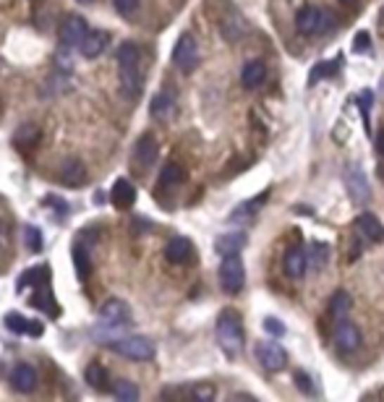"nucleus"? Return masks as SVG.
I'll use <instances>...</instances> for the list:
<instances>
[{
  "label": "nucleus",
  "instance_id": "nucleus-2",
  "mask_svg": "<svg viewBox=\"0 0 384 402\" xmlns=\"http://www.w3.org/2000/svg\"><path fill=\"white\" fill-rule=\"evenodd\" d=\"M110 350L118 353V356L128 358V361H136V363H144V361H152L155 358V342L149 337H141V335H131V337H115L110 342Z\"/></svg>",
  "mask_w": 384,
  "mask_h": 402
},
{
  "label": "nucleus",
  "instance_id": "nucleus-31",
  "mask_svg": "<svg viewBox=\"0 0 384 402\" xmlns=\"http://www.w3.org/2000/svg\"><path fill=\"white\" fill-rule=\"evenodd\" d=\"M371 102H374V94H371V91H364V94H358V108H361V118H364L366 136L371 134V115H369V110H371Z\"/></svg>",
  "mask_w": 384,
  "mask_h": 402
},
{
  "label": "nucleus",
  "instance_id": "nucleus-17",
  "mask_svg": "<svg viewBox=\"0 0 384 402\" xmlns=\"http://www.w3.org/2000/svg\"><path fill=\"white\" fill-rule=\"evenodd\" d=\"M283 266L285 272H288V277H293V280H301L303 274H306V251H303L301 246H293L288 254H285L283 259Z\"/></svg>",
  "mask_w": 384,
  "mask_h": 402
},
{
  "label": "nucleus",
  "instance_id": "nucleus-40",
  "mask_svg": "<svg viewBox=\"0 0 384 402\" xmlns=\"http://www.w3.org/2000/svg\"><path fill=\"white\" fill-rule=\"evenodd\" d=\"M379 34L384 37V11H382V13H379Z\"/></svg>",
  "mask_w": 384,
  "mask_h": 402
},
{
  "label": "nucleus",
  "instance_id": "nucleus-32",
  "mask_svg": "<svg viewBox=\"0 0 384 402\" xmlns=\"http://www.w3.org/2000/svg\"><path fill=\"white\" fill-rule=\"evenodd\" d=\"M139 3L141 0H113V6H115V11H118L120 16H134L139 11Z\"/></svg>",
  "mask_w": 384,
  "mask_h": 402
},
{
  "label": "nucleus",
  "instance_id": "nucleus-38",
  "mask_svg": "<svg viewBox=\"0 0 384 402\" xmlns=\"http://www.w3.org/2000/svg\"><path fill=\"white\" fill-rule=\"evenodd\" d=\"M11 246V238H8V225L0 222V251H8Z\"/></svg>",
  "mask_w": 384,
  "mask_h": 402
},
{
  "label": "nucleus",
  "instance_id": "nucleus-26",
  "mask_svg": "<svg viewBox=\"0 0 384 402\" xmlns=\"http://www.w3.org/2000/svg\"><path fill=\"white\" fill-rule=\"evenodd\" d=\"M84 379H87V384H89L91 389H97V392L108 389V371H105L100 363H89V365H87V371H84Z\"/></svg>",
  "mask_w": 384,
  "mask_h": 402
},
{
  "label": "nucleus",
  "instance_id": "nucleus-11",
  "mask_svg": "<svg viewBox=\"0 0 384 402\" xmlns=\"http://www.w3.org/2000/svg\"><path fill=\"white\" fill-rule=\"evenodd\" d=\"M87 32H89L87 18L79 16V13H71V16H65L63 27H60V42H63L65 47H76Z\"/></svg>",
  "mask_w": 384,
  "mask_h": 402
},
{
  "label": "nucleus",
  "instance_id": "nucleus-16",
  "mask_svg": "<svg viewBox=\"0 0 384 402\" xmlns=\"http://www.w3.org/2000/svg\"><path fill=\"white\" fill-rule=\"evenodd\" d=\"M248 246V238L246 233H225L215 240V251L219 256H230V254H241L243 248Z\"/></svg>",
  "mask_w": 384,
  "mask_h": 402
},
{
  "label": "nucleus",
  "instance_id": "nucleus-13",
  "mask_svg": "<svg viewBox=\"0 0 384 402\" xmlns=\"http://www.w3.org/2000/svg\"><path fill=\"white\" fill-rule=\"evenodd\" d=\"M37 382H39V376H37L34 365L29 363H18L13 371H11V387L21 394H29L37 389Z\"/></svg>",
  "mask_w": 384,
  "mask_h": 402
},
{
  "label": "nucleus",
  "instance_id": "nucleus-14",
  "mask_svg": "<svg viewBox=\"0 0 384 402\" xmlns=\"http://www.w3.org/2000/svg\"><path fill=\"white\" fill-rule=\"evenodd\" d=\"M110 201H113L118 209H128V207H134V201H136V188H134V183L128 181V178H118V181L113 183Z\"/></svg>",
  "mask_w": 384,
  "mask_h": 402
},
{
  "label": "nucleus",
  "instance_id": "nucleus-1",
  "mask_svg": "<svg viewBox=\"0 0 384 402\" xmlns=\"http://www.w3.org/2000/svg\"><path fill=\"white\" fill-rule=\"evenodd\" d=\"M215 335H217V345L225 356H241V350H243V324H241L236 311H222L219 313Z\"/></svg>",
  "mask_w": 384,
  "mask_h": 402
},
{
  "label": "nucleus",
  "instance_id": "nucleus-24",
  "mask_svg": "<svg viewBox=\"0 0 384 402\" xmlns=\"http://www.w3.org/2000/svg\"><path fill=\"white\" fill-rule=\"evenodd\" d=\"M173 110H175V100L170 94H157L152 100V118L155 120H170L173 118Z\"/></svg>",
  "mask_w": 384,
  "mask_h": 402
},
{
  "label": "nucleus",
  "instance_id": "nucleus-27",
  "mask_svg": "<svg viewBox=\"0 0 384 402\" xmlns=\"http://www.w3.org/2000/svg\"><path fill=\"white\" fill-rule=\"evenodd\" d=\"M42 138V131L34 126V123H27V126H21L16 131V144L24 146V149H32V146H37V141Z\"/></svg>",
  "mask_w": 384,
  "mask_h": 402
},
{
  "label": "nucleus",
  "instance_id": "nucleus-28",
  "mask_svg": "<svg viewBox=\"0 0 384 402\" xmlns=\"http://www.w3.org/2000/svg\"><path fill=\"white\" fill-rule=\"evenodd\" d=\"M73 266H76V274H79V280H87L91 272V261H89V251L84 246H73Z\"/></svg>",
  "mask_w": 384,
  "mask_h": 402
},
{
  "label": "nucleus",
  "instance_id": "nucleus-29",
  "mask_svg": "<svg viewBox=\"0 0 384 402\" xmlns=\"http://www.w3.org/2000/svg\"><path fill=\"white\" fill-rule=\"evenodd\" d=\"M113 397L120 402H136L139 400V389L128 379H118L113 384Z\"/></svg>",
  "mask_w": 384,
  "mask_h": 402
},
{
  "label": "nucleus",
  "instance_id": "nucleus-23",
  "mask_svg": "<svg viewBox=\"0 0 384 402\" xmlns=\"http://www.w3.org/2000/svg\"><path fill=\"white\" fill-rule=\"evenodd\" d=\"M327 261H329V246L327 243H311V248L306 251V266L314 269V272H321Z\"/></svg>",
  "mask_w": 384,
  "mask_h": 402
},
{
  "label": "nucleus",
  "instance_id": "nucleus-30",
  "mask_svg": "<svg viewBox=\"0 0 384 402\" xmlns=\"http://www.w3.org/2000/svg\"><path fill=\"white\" fill-rule=\"evenodd\" d=\"M183 181H186V170L175 162H167L162 167V173H160V183H162V186H178V183Z\"/></svg>",
  "mask_w": 384,
  "mask_h": 402
},
{
  "label": "nucleus",
  "instance_id": "nucleus-5",
  "mask_svg": "<svg viewBox=\"0 0 384 402\" xmlns=\"http://www.w3.org/2000/svg\"><path fill=\"white\" fill-rule=\"evenodd\" d=\"M343 183H345V191L353 204H366L371 199V188H369V181H366L361 164H347L345 173H343Z\"/></svg>",
  "mask_w": 384,
  "mask_h": 402
},
{
  "label": "nucleus",
  "instance_id": "nucleus-15",
  "mask_svg": "<svg viewBox=\"0 0 384 402\" xmlns=\"http://www.w3.org/2000/svg\"><path fill=\"white\" fill-rule=\"evenodd\" d=\"M356 233L364 240H369V243H376V240H382L384 238V228L379 225V219L374 217V214H358L356 217Z\"/></svg>",
  "mask_w": 384,
  "mask_h": 402
},
{
  "label": "nucleus",
  "instance_id": "nucleus-12",
  "mask_svg": "<svg viewBox=\"0 0 384 402\" xmlns=\"http://www.w3.org/2000/svg\"><path fill=\"white\" fill-rule=\"evenodd\" d=\"M165 259H167L170 264H188L193 259V243L183 235L170 238L167 246H165Z\"/></svg>",
  "mask_w": 384,
  "mask_h": 402
},
{
  "label": "nucleus",
  "instance_id": "nucleus-39",
  "mask_svg": "<svg viewBox=\"0 0 384 402\" xmlns=\"http://www.w3.org/2000/svg\"><path fill=\"white\" fill-rule=\"evenodd\" d=\"M376 152H379V155H384V128L376 134Z\"/></svg>",
  "mask_w": 384,
  "mask_h": 402
},
{
  "label": "nucleus",
  "instance_id": "nucleus-35",
  "mask_svg": "<svg viewBox=\"0 0 384 402\" xmlns=\"http://www.w3.org/2000/svg\"><path fill=\"white\" fill-rule=\"evenodd\" d=\"M24 238H27V246L32 248V251H39V248H42V238H39V230H37L34 225H27V228H24Z\"/></svg>",
  "mask_w": 384,
  "mask_h": 402
},
{
  "label": "nucleus",
  "instance_id": "nucleus-20",
  "mask_svg": "<svg viewBox=\"0 0 384 402\" xmlns=\"http://www.w3.org/2000/svg\"><path fill=\"white\" fill-rule=\"evenodd\" d=\"M267 79V65L262 60H248L243 65V71H241V84L246 86V89H256V86H262Z\"/></svg>",
  "mask_w": 384,
  "mask_h": 402
},
{
  "label": "nucleus",
  "instance_id": "nucleus-42",
  "mask_svg": "<svg viewBox=\"0 0 384 402\" xmlns=\"http://www.w3.org/2000/svg\"><path fill=\"white\" fill-rule=\"evenodd\" d=\"M79 3H91V0H79Z\"/></svg>",
  "mask_w": 384,
  "mask_h": 402
},
{
  "label": "nucleus",
  "instance_id": "nucleus-3",
  "mask_svg": "<svg viewBox=\"0 0 384 402\" xmlns=\"http://www.w3.org/2000/svg\"><path fill=\"white\" fill-rule=\"evenodd\" d=\"M243 285H246V266L241 261V256L238 254H230V256H222V264H219V287L230 295H236V292L243 290Z\"/></svg>",
  "mask_w": 384,
  "mask_h": 402
},
{
  "label": "nucleus",
  "instance_id": "nucleus-9",
  "mask_svg": "<svg viewBox=\"0 0 384 402\" xmlns=\"http://www.w3.org/2000/svg\"><path fill=\"white\" fill-rule=\"evenodd\" d=\"M361 329L347 319H340L338 327H335V345H338L340 353H353L361 347Z\"/></svg>",
  "mask_w": 384,
  "mask_h": 402
},
{
  "label": "nucleus",
  "instance_id": "nucleus-19",
  "mask_svg": "<svg viewBox=\"0 0 384 402\" xmlns=\"http://www.w3.org/2000/svg\"><path fill=\"white\" fill-rule=\"evenodd\" d=\"M6 327H8L13 335H32V337H39V335H42V327H39L37 321L21 316L16 311H11L8 316H6Z\"/></svg>",
  "mask_w": 384,
  "mask_h": 402
},
{
  "label": "nucleus",
  "instance_id": "nucleus-10",
  "mask_svg": "<svg viewBox=\"0 0 384 402\" xmlns=\"http://www.w3.org/2000/svg\"><path fill=\"white\" fill-rule=\"evenodd\" d=\"M110 45V34L108 32H102V29H89L87 34L82 37V42H79V50L87 60H94V58H100Z\"/></svg>",
  "mask_w": 384,
  "mask_h": 402
},
{
  "label": "nucleus",
  "instance_id": "nucleus-41",
  "mask_svg": "<svg viewBox=\"0 0 384 402\" xmlns=\"http://www.w3.org/2000/svg\"><path fill=\"white\" fill-rule=\"evenodd\" d=\"M340 3H343V6H350V3H356V0H340Z\"/></svg>",
  "mask_w": 384,
  "mask_h": 402
},
{
  "label": "nucleus",
  "instance_id": "nucleus-7",
  "mask_svg": "<svg viewBox=\"0 0 384 402\" xmlns=\"http://www.w3.org/2000/svg\"><path fill=\"white\" fill-rule=\"evenodd\" d=\"M173 63L186 73H191L199 65V45H196L193 34L178 37V42L173 47Z\"/></svg>",
  "mask_w": 384,
  "mask_h": 402
},
{
  "label": "nucleus",
  "instance_id": "nucleus-36",
  "mask_svg": "<svg viewBox=\"0 0 384 402\" xmlns=\"http://www.w3.org/2000/svg\"><path fill=\"white\" fill-rule=\"evenodd\" d=\"M295 384H298V389H301V392H306V394L316 392V387L311 384V376L303 374V371H295Z\"/></svg>",
  "mask_w": 384,
  "mask_h": 402
},
{
  "label": "nucleus",
  "instance_id": "nucleus-18",
  "mask_svg": "<svg viewBox=\"0 0 384 402\" xmlns=\"http://www.w3.org/2000/svg\"><path fill=\"white\" fill-rule=\"evenodd\" d=\"M60 183L71 186V188H79L87 183V167L79 160H65L63 167H60Z\"/></svg>",
  "mask_w": 384,
  "mask_h": 402
},
{
  "label": "nucleus",
  "instance_id": "nucleus-4",
  "mask_svg": "<svg viewBox=\"0 0 384 402\" xmlns=\"http://www.w3.org/2000/svg\"><path fill=\"white\" fill-rule=\"evenodd\" d=\"M329 24H335V16H332V13H324L321 8H314V6H306V8H301L295 13V27L306 37L327 32Z\"/></svg>",
  "mask_w": 384,
  "mask_h": 402
},
{
  "label": "nucleus",
  "instance_id": "nucleus-33",
  "mask_svg": "<svg viewBox=\"0 0 384 402\" xmlns=\"http://www.w3.org/2000/svg\"><path fill=\"white\" fill-rule=\"evenodd\" d=\"M191 397H196L201 402H212L215 400V387L212 384H196L191 389Z\"/></svg>",
  "mask_w": 384,
  "mask_h": 402
},
{
  "label": "nucleus",
  "instance_id": "nucleus-6",
  "mask_svg": "<svg viewBox=\"0 0 384 402\" xmlns=\"http://www.w3.org/2000/svg\"><path fill=\"white\" fill-rule=\"evenodd\" d=\"M256 361L262 363L264 371L277 374V371H283L285 365H288V353H285L274 339H262V342L256 345Z\"/></svg>",
  "mask_w": 384,
  "mask_h": 402
},
{
  "label": "nucleus",
  "instance_id": "nucleus-25",
  "mask_svg": "<svg viewBox=\"0 0 384 402\" xmlns=\"http://www.w3.org/2000/svg\"><path fill=\"white\" fill-rule=\"evenodd\" d=\"M350 306H353L350 295H347L345 290H338L335 295H332V301H329V316H332L335 321L345 319L347 311H350Z\"/></svg>",
  "mask_w": 384,
  "mask_h": 402
},
{
  "label": "nucleus",
  "instance_id": "nucleus-37",
  "mask_svg": "<svg viewBox=\"0 0 384 402\" xmlns=\"http://www.w3.org/2000/svg\"><path fill=\"white\" fill-rule=\"evenodd\" d=\"M264 329L269 335H285V327L277 319H272V316H267L264 319Z\"/></svg>",
  "mask_w": 384,
  "mask_h": 402
},
{
  "label": "nucleus",
  "instance_id": "nucleus-22",
  "mask_svg": "<svg viewBox=\"0 0 384 402\" xmlns=\"http://www.w3.org/2000/svg\"><path fill=\"white\" fill-rule=\"evenodd\" d=\"M134 157L141 167H149V164L157 160V141L152 136H141L139 138L136 149H134Z\"/></svg>",
  "mask_w": 384,
  "mask_h": 402
},
{
  "label": "nucleus",
  "instance_id": "nucleus-34",
  "mask_svg": "<svg viewBox=\"0 0 384 402\" xmlns=\"http://www.w3.org/2000/svg\"><path fill=\"white\" fill-rule=\"evenodd\" d=\"M353 50L356 53H369L371 50V34L369 32H356V37H353Z\"/></svg>",
  "mask_w": 384,
  "mask_h": 402
},
{
  "label": "nucleus",
  "instance_id": "nucleus-8",
  "mask_svg": "<svg viewBox=\"0 0 384 402\" xmlns=\"http://www.w3.org/2000/svg\"><path fill=\"white\" fill-rule=\"evenodd\" d=\"M97 319H100L102 327H126L131 321V309L120 298H110V301H105L100 306Z\"/></svg>",
  "mask_w": 384,
  "mask_h": 402
},
{
  "label": "nucleus",
  "instance_id": "nucleus-21",
  "mask_svg": "<svg viewBox=\"0 0 384 402\" xmlns=\"http://www.w3.org/2000/svg\"><path fill=\"white\" fill-rule=\"evenodd\" d=\"M118 65L120 71L126 68H141V47L136 42H123L118 50Z\"/></svg>",
  "mask_w": 384,
  "mask_h": 402
}]
</instances>
